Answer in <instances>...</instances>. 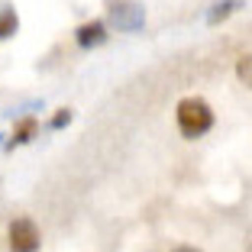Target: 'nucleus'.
<instances>
[{
    "label": "nucleus",
    "instance_id": "obj_1",
    "mask_svg": "<svg viewBox=\"0 0 252 252\" xmlns=\"http://www.w3.org/2000/svg\"><path fill=\"white\" fill-rule=\"evenodd\" d=\"M175 120H178V133L185 139H200L217 123L214 110H210V104L204 97H185L178 104V110H175Z\"/></svg>",
    "mask_w": 252,
    "mask_h": 252
},
{
    "label": "nucleus",
    "instance_id": "obj_2",
    "mask_svg": "<svg viewBox=\"0 0 252 252\" xmlns=\"http://www.w3.org/2000/svg\"><path fill=\"white\" fill-rule=\"evenodd\" d=\"M107 16L120 32H139L146 26V7L142 0H104Z\"/></svg>",
    "mask_w": 252,
    "mask_h": 252
},
{
    "label": "nucleus",
    "instance_id": "obj_3",
    "mask_svg": "<svg viewBox=\"0 0 252 252\" xmlns=\"http://www.w3.org/2000/svg\"><path fill=\"white\" fill-rule=\"evenodd\" d=\"M39 226L30 217H16L7 230V246L10 252H39Z\"/></svg>",
    "mask_w": 252,
    "mask_h": 252
},
{
    "label": "nucleus",
    "instance_id": "obj_4",
    "mask_svg": "<svg viewBox=\"0 0 252 252\" xmlns=\"http://www.w3.org/2000/svg\"><path fill=\"white\" fill-rule=\"evenodd\" d=\"M74 42L81 45L84 52L97 49V45L107 42V23L104 20H91V23H81L78 30H74Z\"/></svg>",
    "mask_w": 252,
    "mask_h": 252
},
{
    "label": "nucleus",
    "instance_id": "obj_5",
    "mask_svg": "<svg viewBox=\"0 0 252 252\" xmlns=\"http://www.w3.org/2000/svg\"><path fill=\"white\" fill-rule=\"evenodd\" d=\"M36 133H39V120L32 117V113H26V117H20V120H16V126H13V136L7 139V149L26 146V142H30V139H32Z\"/></svg>",
    "mask_w": 252,
    "mask_h": 252
},
{
    "label": "nucleus",
    "instance_id": "obj_6",
    "mask_svg": "<svg viewBox=\"0 0 252 252\" xmlns=\"http://www.w3.org/2000/svg\"><path fill=\"white\" fill-rule=\"evenodd\" d=\"M239 7H246L243 0H217L214 7L207 10V23H210V26H217V23H223L230 13H236Z\"/></svg>",
    "mask_w": 252,
    "mask_h": 252
},
{
    "label": "nucleus",
    "instance_id": "obj_7",
    "mask_svg": "<svg viewBox=\"0 0 252 252\" xmlns=\"http://www.w3.org/2000/svg\"><path fill=\"white\" fill-rule=\"evenodd\" d=\"M16 30H20V16H16V10L13 7H0V39H10V36H16Z\"/></svg>",
    "mask_w": 252,
    "mask_h": 252
},
{
    "label": "nucleus",
    "instance_id": "obj_8",
    "mask_svg": "<svg viewBox=\"0 0 252 252\" xmlns=\"http://www.w3.org/2000/svg\"><path fill=\"white\" fill-rule=\"evenodd\" d=\"M236 78L246 88H252V55H243V59L236 62Z\"/></svg>",
    "mask_w": 252,
    "mask_h": 252
},
{
    "label": "nucleus",
    "instance_id": "obj_9",
    "mask_svg": "<svg viewBox=\"0 0 252 252\" xmlns=\"http://www.w3.org/2000/svg\"><path fill=\"white\" fill-rule=\"evenodd\" d=\"M71 107H62V110H55L52 113V120H49V129H65L68 123H71Z\"/></svg>",
    "mask_w": 252,
    "mask_h": 252
},
{
    "label": "nucleus",
    "instance_id": "obj_10",
    "mask_svg": "<svg viewBox=\"0 0 252 252\" xmlns=\"http://www.w3.org/2000/svg\"><path fill=\"white\" fill-rule=\"evenodd\" d=\"M175 252H200V249H194V246H178Z\"/></svg>",
    "mask_w": 252,
    "mask_h": 252
},
{
    "label": "nucleus",
    "instance_id": "obj_11",
    "mask_svg": "<svg viewBox=\"0 0 252 252\" xmlns=\"http://www.w3.org/2000/svg\"><path fill=\"white\" fill-rule=\"evenodd\" d=\"M0 146H7V136H3V133H0Z\"/></svg>",
    "mask_w": 252,
    "mask_h": 252
}]
</instances>
